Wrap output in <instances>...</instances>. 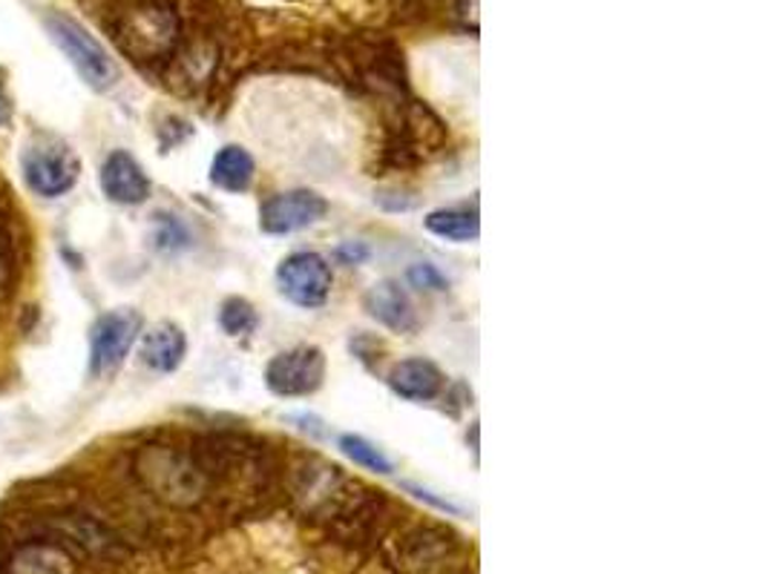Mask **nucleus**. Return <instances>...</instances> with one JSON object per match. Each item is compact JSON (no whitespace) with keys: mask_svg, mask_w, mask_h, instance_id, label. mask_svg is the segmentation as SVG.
I'll use <instances>...</instances> for the list:
<instances>
[{"mask_svg":"<svg viewBox=\"0 0 768 574\" xmlns=\"http://www.w3.org/2000/svg\"><path fill=\"white\" fill-rule=\"evenodd\" d=\"M46 32L55 41L61 52L66 55V61L75 66V73L84 78V84L98 93L110 89L118 78V66L110 58V52L98 44L96 37L89 35L84 26H81L75 18L64 15V12H52L46 18Z\"/></svg>","mask_w":768,"mask_h":574,"instance_id":"f257e3e1","label":"nucleus"},{"mask_svg":"<svg viewBox=\"0 0 768 574\" xmlns=\"http://www.w3.org/2000/svg\"><path fill=\"white\" fill-rule=\"evenodd\" d=\"M81 175V161L70 144L46 139L32 144L23 153V178L38 196L58 198L75 187Z\"/></svg>","mask_w":768,"mask_h":574,"instance_id":"f03ea898","label":"nucleus"},{"mask_svg":"<svg viewBox=\"0 0 768 574\" xmlns=\"http://www.w3.org/2000/svg\"><path fill=\"white\" fill-rule=\"evenodd\" d=\"M139 334L141 316L132 307H118V311L98 316L93 331H89V371H93V377L104 379L116 373L125 365Z\"/></svg>","mask_w":768,"mask_h":574,"instance_id":"7ed1b4c3","label":"nucleus"},{"mask_svg":"<svg viewBox=\"0 0 768 574\" xmlns=\"http://www.w3.org/2000/svg\"><path fill=\"white\" fill-rule=\"evenodd\" d=\"M113 32H116L113 37L127 55H132L136 61H150L170 52L179 35V23L170 9L139 7L121 15Z\"/></svg>","mask_w":768,"mask_h":574,"instance_id":"20e7f679","label":"nucleus"},{"mask_svg":"<svg viewBox=\"0 0 768 574\" xmlns=\"http://www.w3.org/2000/svg\"><path fill=\"white\" fill-rule=\"evenodd\" d=\"M277 284L288 302L314 311V307L326 305L334 277H331V264L326 256L314 253V250H300V253H291L279 262Z\"/></svg>","mask_w":768,"mask_h":574,"instance_id":"39448f33","label":"nucleus"},{"mask_svg":"<svg viewBox=\"0 0 768 574\" xmlns=\"http://www.w3.org/2000/svg\"><path fill=\"white\" fill-rule=\"evenodd\" d=\"M326 379V354L314 345L282 350L265 368V386L277 397H308Z\"/></svg>","mask_w":768,"mask_h":574,"instance_id":"423d86ee","label":"nucleus"},{"mask_svg":"<svg viewBox=\"0 0 768 574\" xmlns=\"http://www.w3.org/2000/svg\"><path fill=\"white\" fill-rule=\"evenodd\" d=\"M147 486L168 502H193L202 495V474L191 459L168 448L147 451L141 457Z\"/></svg>","mask_w":768,"mask_h":574,"instance_id":"0eeeda50","label":"nucleus"},{"mask_svg":"<svg viewBox=\"0 0 768 574\" xmlns=\"http://www.w3.org/2000/svg\"><path fill=\"white\" fill-rule=\"evenodd\" d=\"M329 213V202L311 189H288V193H277L263 204L259 210V227L271 236H288L300 234L306 227L322 221V216Z\"/></svg>","mask_w":768,"mask_h":574,"instance_id":"6e6552de","label":"nucleus"},{"mask_svg":"<svg viewBox=\"0 0 768 574\" xmlns=\"http://www.w3.org/2000/svg\"><path fill=\"white\" fill-rule=\"evenodd\" d=\"M104 196L116 204H141L150 196V178L145 167L125 150L107 155L102 167Z\"/></svg>","mask_w":768,"mask_h":574,"instance_id":"1a4fd4ad","label":"nucleus"},{"mask_svg":"<svg viewBox=\"0 0 768 574\" xmlns=\"http://www.w3.org/2000/svg\"><path fill=\"white\" fill-rule=\"evenodd\" d=\"M363 307L374 322H381L383 327L395 331V334H412L417 327V313L409 293L392 279L369 288V293L363 296Z\"/></svg>","mask_w":768,"mask_h":574,"instance_id":"9d476101","label":"nucleus"},{"mask_svg":"<svg viewBox=\"0 0 768 574\" xmlns=\"http://www.w3.org/2000/svg\"><path fill=\"white\" fill-rule=\"evenodd\" d=\"M184 354H188V339H184L182 327L173 325V322H159L141 336L139 357L150 371H177L179 365L184 362Z\"/></svg>","mask_w":768,"mask_h":574,"instance_id":"9b49d317","label":"nucleus"},{"mask_svg":"<svg viewBox=\"0 0 768 574\" xmlns=\"http://www.w3.org/2000/svg\"><path fill=\"white\" fill-rule=\"evenodd\" d=\"M388 386L397 397L412 402H426L435 400L444 388V373L435 362L420 357L401 359V362L388 371Z\"/></svg>","mask_w":768,"mask_h":574,"instance_id":"f8f14e48","label":"nucleus"},{"mask_svg":"<svg viewBox=\"0 0 768 574\" xmlns=\"http://www.w3.org/2000/svg\"><path fill=\"white\" fill-rule=\"evenodd\" d=\"M256 164L248 150L231 144L222 147L211 164V182L225 193H245L254 182Z\"/></svg>","mask_w":768,"mask_h":574,"instance_id":"ddd939ff","label":"nucleus"},{"mask_svg":"<svg viewBox=\"0 0 768 574\" xmlns=\"http://www.w3.org/2000/svg\"><path fill=\"white\" fill-rule=\"evenodd\" d=\"M426 230L438 239L447 241H476L481 234V225H478V216L472 210H463V207H444V210H433L424 218Z\"/></svg>","mask_w":768,"mask_h":574,"instance_id":"4468645a","label":"nucleus"},{"mask_svg":"<svg viewBox=\"0 0 768 574\" xmlns=\"http://www.w3.org/2000/svg\"><path fill=\"white\" fill-rule=\"evenodd\" d=\"M15 574H73L70 557L52 545H30L12 563Z\"/></svg>","mask_w":768,"mask_h":574,"instance_id":"2eb2a0df","label":"nucleus"},{"mask_svg":"<svg viewBox=\"0 0 768 574\" xmlns=\"http://www.w3.org/2000/svg\"><path fill=\"white\" fill-rule=\"evenodd\" d=\"M340 451H343L345 457L352 459L354 466L366 468V472L374 474H392V459L383 454L381 448L374 443H369L366 436L360 434H343L340 436Z\"/></svg>","mask_w":768,"mask_h":574,"instance_id":"dca6fc26","label":"nucleus"},{"mask_svg":"<svg viewBox=\"0 0 768 574\" xmlns=\"http://www.w3.org/2000/svg\"><path fill=\"white\" fill-rule=\"evenodd\" d=\"M220 325L227 336H248L254 334L256 325H259V316H256L254 305L248 299H227L220 311Z\"/></svg>","mask_w":768,"mask_h":574,"instance_id":"f3484780","label":"nucleus"},{"mask_svg":"<svg viewBox=\"0 0 768 574\" xmlns=\"http://www.w3.org/2000/svg\"><path fill=\"white\" fill-rule=\"evenodd\" d=\"M406 279H409L412 288H417V291H433L440 293L449 288V279L440 273L435 264L429 262H420V264H412L409 270H406Z\"/></svg>","mask_w":768,"mask_h":574,"instance_id":"a211bd4d","label":"nucleus"},{"mask_svg":"<svg viewBox=\"0 0 768 574\" xmlns=\"http://www.w3.org/2000/svg\"><path fill=\"white\" fill-rule=\"evenodd\" d=\"M334 256L343 264H360L363 259H369V248L363 245V241H345V245H340V248H337Z\"/></svg>","mask_w":768,"mask_h":574,"instance_id":"6ab92c4d","label":"nucleus"},{"mask_svg":"<svg viewBox=\"0 0 768 574\" xmlns=\"http://www.w3.org/2000/svg\"><path fill=\"white\" fill-rule=\"evenodd\" d=\"M406 488H409L412 495L417 497V500H426L429 506H435V509H440V511H449V515H458V506H452L449 500H440V497H435L433 491H426V488H420V486H412V483H406Z\"/></svg>","mask_w":768,"mask_h":574,"instance_id":"aec40b11","label":"nucleus"}]
</instances>
